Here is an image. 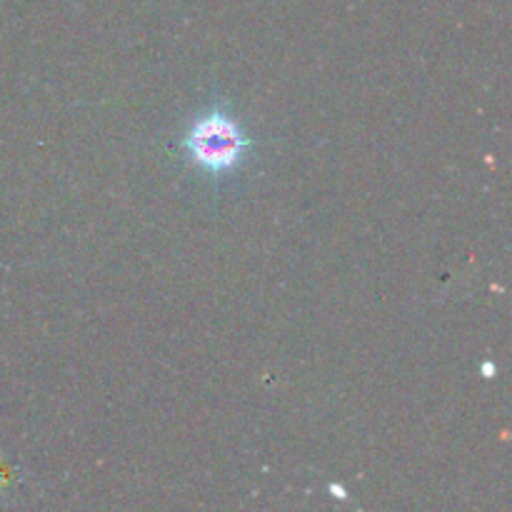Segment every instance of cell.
I'll use <instances>...</instances> for the list:
<instances>
[{"label": "cell", "instance_id": "6da1fadb", "mask_svg": "<svg viewBox=\"0 0 512 512\" xmlns=\"http://www.w3.org/2000/svg\"><path fill=\"white\" fill-rule=\"evenodd\" d=\"M248 145L250 140L245 138L240 125L225 113L203 115L185 135V150L205 173H225L235 168Z\"/></svg>", "mask_w": 512, "mask_h": 512}]
</instances>
